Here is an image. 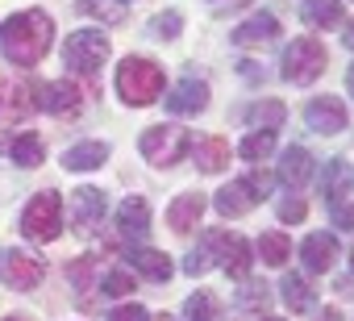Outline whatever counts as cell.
I'll use <instances>...</instances> for the list:
<instances>
[{
  "mask_svg": "<svg viewBox=\"0 0 354 321\" xmlns=\"http://www.w3.org/2000/svg\"><path fill=\"white\" fill-rule=\"evenodd\" d=\"M50 42H55V21L42 9H21V13L0 21V55H5L13 67L42 63Z\"/></svg>",
  "mask_w": 354,
  "mask_h": 321,
  "instance_id": "1",
  "label": "cell"
},
{
  "mask_svg": "<svg viewBox=\"0 0 354 321\" xmlns=\"http://www.w3.org/2000/svg\"><path fill=\"white\" fill-rule=\"evenodd\" d=\"M117 92L129 109H146L162 96V67L150 63L146 55H129L117 67Z\"/></svg>",
  "mask_w": 354,
  "mask_h": 321,
  "instance_id": "2",
  "label": "cell"
},
{
  "mask_svg": "<svg viewBox=\"0 0 354 321\" xmlns=\"http://www.w3.org/2000/svg\"><path fill=\"white\" fill-rule=\"evenodd\" d=\"M142 158L154 167H175V163H184V154L192 150V134L184 125H150L138 142Z\"/></svg>",
  "mask_w": 354,
  "mask_h": 321,
  "instance_id": "3",
  "label": "cell"
},
{
  "mask_svg": "<svg viewBox=\"0 0 354 321\" xmlns=\"http://www.w3.org/2000/svg\"><path fill=\"white\" fill-rule=\"evenodd\" d=\"M109 38L100 34V30H75L67 42H63V59H67V67L75 71V75H84V80H96L100 75V67L109 63Z\"/></svg>",
  "mask_w": 354,
  "mask_h": 321,
  "instance_id": "4",
  "label": "cell"
},
{
  "mask_svg": "<svg viewBox=\"0 0 354 321\" xmlns=\"http://www.w3.org/2000/svg\"><path fill=\"white\" fill-rule=\"evenodd\" d=\"M59 230H63V196L46 188V192H38V196L26 205V213H21V234L34 238V242H55Z\"/></svg>",
  "mask_w": 354,
  "mask_h": 321,
  "instance_id": "5",
  "label": "cell"
},
{
  "mask_svg": "<svg viewBox=\"0 0 354 321\" xmlns=\"http://www.w3.org/2000/svg\"><path fill=\"white\" fill-rule=\"evenodd\" d=\"M325 63H329V55H325V46H321L317 38H296V42H288V51H283L279 75H283L288 84H313V80L325 71Z\"/></svg>",
  "mask_w": 354,
  "mask_h": 321,
  "instance_id": "6",
  "label": "cell"
},
{
  "mask_svg": "<svg viewBox=\"0 0 354 321\" xmlns=\"http://www.w3.org/2000/svg\"><path fill=\"white\" fill-rule=\"evenodd\" d=\"M205 250H217V263L225 267V275L234 279H246L250 267H254V255H250V242L238 238V234H225V230H209L205 234Z\"/></svg>",
  "mask_w": 354,
  "mask_h": 321,
  "instance_id": "7",
  "label": "cell"
},
{
  "mask_svg": "<svg viewBox=\"0 0 354 321\" xmlns=\"http://www.w3.org/2000/svg\"><path fill=\"white\" fill-rule=\"evenodd\" d=\"M38 109V88L21 75H0V125H21Z\"/></svg>",
  "mask_w": 354,
  "mask_h": 321,
  "instance_id": "8",
  "label": "cell"
},
{
  "mask_svg": "<svg viewBox=\"0 0 354 321\" xmlns=\"http://www.w3.org/2000/svg\"><path fill=\"white\" fill-rule=\"evenodd\" d=\"M267 196V176H246V180H234V184H225L221 192H217V213H225V217H246L259 201Z\"/></svg>",
  "mask_w": 354,
  "mask_h": 321,
  "instance_id": "9",
  "label": "cell"
},
{
  "mask_svg": "<svg viewBox=\"0 0 354 321\" xmlns=\"http://www.w3.org/2000/svg\"><path fill=\"white\" fill-rule=\"evenodd\" d=\"M0 275H5V284H9V288L30 292V288H38V284H42L46 263H42L38 255H30V250H9V255H5V263H0Z\"/></svg>",
  "mask_w": 354,
  "mask_h": 321,
  "instance_id": "10",
  "label": "cell"
},
{
  "mask_svg": "<svg viewBox=\"0 0 354 321\" xmlns=\"http://www.w3.org/2000/svg\"><path fill=\"white\" fill-rule=\"evenodd\" d=\"M38 109H46L50 117H75L84 109V92L71 80H55L38 88Z\"/></svg>",
  "mask_w": 354,
  "mask_h": 321,
  "instance_id": "11",
  "label": "cell"
},
{
  "mask_svg": "<svg viewBox=\"0 0 354 321\" xmlns=\"http://www.w3.org/2000/svg\"><path fill=\"white\" fill-rule=\"evenodd\" d=\"M304 121H308V129H317V134H342L346 125H350V117H346V104L337 100V96H317V100H308V109H304Z\"/></svg>",
  "mask_w": 354,
  "mask_h": 321,
  "instance_id": "12",
  "label": "cell"
},
{
  "mask_svg": "<svg viewBox=\"0 0 354 321\" xmlns=\"http://www.w3.org/2000/svg\"><path fill=\"white\" fill-rule=\"evenodd\" d=\"M104 192L100 188H75L71 192V226H75V234H92L96 226H100V217H104Z\"/></svg>",
  "mask_w": 354,
  "mask_h": 321,
  "instance_id": "13",
  "label": "cell"
},
{
  "mask_svg": "<svg viewBox=\"0 0 354 321\" xmlns=\"http://www.w3.org/2000/svg\"><path fill=\"white\" fill-rule=\"evenodd\" d=\"M167 109H171V113H180V117H196V113H205V109H209V84L196 80V75L180 80V84H175V92L167 96Z\"/></svg>",
  "mask_w": 354,
  "mask_h": 321,
  "instance_id": "14",
  "label": "cell"
},
{
  "mask_svg": "<svg viewBox=\"0 0 354 321\" xmlns=\"http://www.w3.org/2000/svg\"><path fill=\"white\" fill-rule=\"evenodd\" d=\"M205 192H184V196H175L171 201V209H167V226L175 230V234H192L196 230V221L205 217Z\"/></svg>",
  "mask_w": 354,
  "mask_h": 321,
  "instance_id": "15",
  "label": "cell"
},
{
  "mask_svg": "<svg viewBox=\"0 0 354 321\" xmlns=\"http://www.w3.org/2000/svg\"><path fill=\"white\" fill-rule=\"evenodd\" d=\"M300 259H304V267L313 271V275H321V271H329L333 263H337V238L333 234H308L304 242H300Z\"/></svg>",
  "mask_w": 354,
  "mask_h": 321,
  "instance_id": "16",
  "label": "cell"
},
{
  "mask_svg": "<svg viewBox=\"0 0 354 321\" xmlns=\"http://www.w3.org/2000/svg\"><path fill=\"white\" fill-rule=\"evenodd\" d=\"M279 38V17L275 13H254V17H246L238 30H234V42L238 46H267V42H275Z\"/></svg>",
  "mask_w": 354,
  "mask_h": 321,
  "instance_id": "17",
  "label": "cell"
},
{
  "mask_svg": "<svg viewBox=\"0 0 354 321\" xmlns=\"http://www.w3.org/2000/svg\"><path fill=\"white\" fill-rule=\"evenodd\" d=\"M350 188H354V163H350V158H329V163H325V176H321L325 201L337 205V201L350 196Z\"/></svg>",
  "mask_w": 354,
  "mask_h": 321,
  "instance_id": "18",
  "label": "cell"
},
{
  "mask_svg": "<svg viewBox=\"0 0 354 321\" xmlns=\"http://www.w3.org/2000/svg\"><path fill=\"white\" fill-rule=\"evenodd\" d=\"M308 176H313V154H308L304 146H288L283 158H279V184L300 192V188L308 184Z\"/></svg>",
  "mask_w": 354,
  "mask_h": 321,
  "instance_id": "19",
  "label": "cell"
},
{
  "mask_svg": "<svg viewBox=\"0 0 354 321\" xmlns=\"http://www.w3.org/2000/svg\"><path fill=\"white\" fill-rule=\"evenodd\" d=\"M104 158H109V142L88 138V142H75L71 150H63V167L67 172H96V167H104Z\"/></svg>",
  "mask_w": 354,
  "mask_h": 321,
  "instance_id": "20",
  "label": "cell"
},
{
  "mask_svg": "<svg viewBox=\"0 0 354 321\" xmlns=\"http://www.w3.org/2000/svg\"><path fill=\"white\" fill-rule=\"evenodd\" d=\"M117 230H121V238H142L150 230V205H146V196H125L121 201Z\"/></svg>",
  "mask_w": 354,
  "mask_h": 321,
  "instance_id": "21",
  "label": "cell"
},
{
  "mask_svg": "<svg viewBox=\"0 0 354 321\" xmlns=\"http://www.w3.org/2000/svg\"><path fill=\"white\" fill-rule=\"evenodd\" d=\"M129 263H133V271H138L142 279H150V284H167V279L175 275L171 255H162V250H133Z\"/></svg>",
  "mask_w": 354,
  "mask_h": 321,
  "instance_id": "22",
  "label": "cell"
},
{
  "mask_svg": "<svg viewBox=\"0 0 354 321\" xmlns=\"http://www.w3.org/2000/svg\"><path fill=\"white\" fill-rule=\"evenodd\" d=\"M300 17H304V26H313V30H329V26L342 21V0H304V5H300Z\"/></svg>",
  "mask_w": 354,
  "mask_h": 321,
  "instance_id": "23",
  "label": "cell"
},
{
  "mask_svg": "<svg viewBox=\"0 0 354 321\" xmlns=\"http://www.w3.org/2000/svg\"><path fill=\"white\" fill-rule=\"evenodd\" d=\"M230 154H234V150H230L225 138H205V142H196V163H201V172H209V176L225 172Z\"/></svg>",
  "mask_w": 354,
  "mask_h": 321,
  "instance_id": "24",
  "label": "cell"
},
{
  "mask_svg": "<svg viewBox=\"0 0 354 321\" xmlns=\"http://www.w3.org/2000/svg\"><path fill=\"white\" fill-rule=\"evenodd\" d=\"M279 292H283V304H288L292 313H308V309L317 304V292H313L308 279H300V275H283Z\"/></svg>",
  "mask_w": 354,
  "mask_h": 321,
  "instance_id": "25",
  "label": "cell"
},
{
  "mask_svg": "<svg viewBox=\"0 0 354 321\" xmlns=\"http://www.w3.org/2000/svg\"><path fill=\"white\" fill-rule=\"evenodd\" d=\"M9 154H13V163H17V167H38L42 158H46V146H42L38 134H21V138L9 142Z\"/></svg>",
  "mask_w": 354,
  "mask_h": 321,
  "instance_id": "26",
  "label": "cell"
},
{
  "mask_svg": "<svg viewBox=\"0 0 354 321\" xmlns=\"http://www.w3.org/2000/svg\"><path fill=\"white\" fill-rule=\"evenodd\" d=\"M288 255H292V238H288L283 230H271V234L259 238V259H263L267 267H283Z\"/></svg>",
  "mask_w": 354,
  "mask_h": 321,
  "instance_id": "27",
  "label": "cell"
},
{
  "mask_svg": "<svg viewBox=\"0 0 354 321\" xmlns=\"http://www.w3.org/2000/svg\"><path fill=\"white\" fill-rule=\"evenodd\" d=\"M184 317L188 321H221V300L213 292H192L184 304Z\"/></svg>",
  "mask_w": 354,
  "mask_h": 321,
  "instance_id": "28",
  "label": "cell"
},
{
  "mask_svg": "<svg viewBox=\"0 0 354 321\" xmlns=\"http://www.w3.org/2000/svg\"><path fill=\"white\" fill-rule=\"evenodd\" d=\"M271 150H275V129H254V134L238 146V154L246 158V163H263Z\"/></svg>",
  "mask_w": 354,
  "mask_h": 321,
  "instance_id": "29",
  "label": "cell"
},
{
  "mask_svg": "<svg viewBox=\"0 0 354 321\" xmlns=\"http://www.w3.org/2000/svg\"><path fill=\"white\" fill-rule=\"evenodd\" d=\"M246 117H250V125H259V129H279L283 117H288V109H283L279 100H259Z\"/></svg>",
  "mask_w": 354,
  "mask_h": 321,
  "instance_id": "30",
  "label": "cell"
},
{
  "mask_svg": "<svg viewBox=\"0 0 354 321\" xmlns=\"http://www.w3.org/2000/svg\"><path fill=\"white\" fill-rule=\"evenodd\" d=\"M80 13H84V17H96V21H104V26H117V21L125 17V9H121V5H109V0H80Z\"/></svg>",
  "mask_w": 354,
  "mask_h": 321,
  "instance_id": "31",
  "label": "cell"
},
{
  "mask_svg": "<svg viewBox=\"0 0 354 321\" xmlns=\"http://www.w3.org/2000/svg\"><path fill=\"white\" fill-rule=\"evenodd\" d=\"M180 26H184V17L175 13V9H167V13H158V17L150 21L154 38H162V42H175V38H180Z\"/></svg>",
  "mask_w": 354,
  "mask_h": 321,
  "instance_id": "32",
  "label": "cell"
},
{
  "mask_svg": "<svg viewBox=\"0 0 354 321\" xmlns=\"http://www.w3.org/2000/svg\"><path fill=\"white\" fill-rule=\"evenodd\" d=\"M275 213H279V221H283V226H296V221H304V217H308V205H304L300 196H283V201L275 205Z\"/></svg>",
  "mask_w": 354,
  "mask_h": 321,
  "instance_id": "33",
  "label": "cell"
},
{
  "mask_svg": "<svg viewBox=\"0 0 354 321\" xmlns=\"http://www.w3.org/2000/svg\"><path fill=\"white\" fill-rule=\"evenodd\" d=\"M100 292H104V296H129V292H133V275L117 267V271H109V275H104Z\"/></svg>",
  "mask_w": 354,
  "mask_h": 321,
  "instance_id": "34",
  "label": "cell"
},
{
  "mask_svg": "<svg viewBox=\"0 0 354 321\" xmlns=\"http://www.w3.org/2000/svg\"><path fill=\"white\" fill-rule=\"evenodd\" d=\"M109 321H150V313H146L142 304H117V309L109 313Z\"/></svg>",
  "mask_w": 354,
  "mask_h": 321,
  "instance_id": "35",
  "label": "cell"
},
{
  "mask_svg": "<svg viewBox=\"0 0 354 321\" xmlns=\"http://www.w3.org/2000/svg\"><path fill=\"white\" fill-rule=\"evenodd\" d=\"M329 213H333V226L337 230H354V205L337 201V205H329Z\"/></svg>",
  "mask_w": 354,
  "mask_h": 321,
  "instance_id": "36",
  "label": "cell"
},
{
  "mask_svg": "<svg viewBox=\"0 0 354 321\" xmlns=\"http://www.w3.org/2000/svg\"><path fill=\"white\" fill-rule=\"evenodd\" d=\"M267 296H271V292H267V284H259V279H254V284H246L242 304H250V309H254V304H263V309H267Z\"/></svg>",
  "mask_w": 354,
  "mask_h": 321,
  "instance_id": "37",
  "label": "cell"
},
{
  "mask_svg": "<svg viewBox=\"0 0 354 321\" xmlns=\"http://www.w3.org/2000/svg\"><path fill=\"white\" fill-rule=\"evenodd\" d=\"M209 263H213V259H209V250H192V255H188V263H184V271H188V275H201V271H209Z\"/></svg>",
  "mask_w": 354,
  "mask_h": 321,
  "instance_id": "38",
  "label": "cell"
},
{
  "mask_svg": "<svg viewBox=\"0 0 354 321\" xmlns=\"http://www.w3.org/2000/svg\"><path fill=\"white\" fill-rule=\"evenodd\" d=\"M342 42H346V46H350V51H354V21H350V26H346V34H342Z\"/></svg>",
  "mask_w": 354,
  "mask_h": 321,
  "instance_id": "39",
  "label": "cell"
},
{
  "mask_svg": "<svg viewBox=\"0 0 354 321\" xmlns=\"http://www.w3.org/2000/svg\"><path fill=\"white\" fill-rule=\"evenodd\" d=\"M346 88H350V96H354V63H350V71H346Z\"/></svg>",
  "mask_w": 354,
  "mask_h": 321,
  "instance_id": "40",
  "label": "cell"
},
{
  "mask_svg": "<svg viewBox=\"0 0 354 321\" xmlns=\"http://www.w3.org/2000/svg\"><path fill=\"white\" fill-rule=\"evenodd\" d=\"M154 321H175V317H167V313H162V317H154Z\"/></svg>",
  "mask_w": 354,
  "mask_h": 321,
  "instance_id": "41",
  "label": "cell"
},
{
  "mask_svg": "<svg viewBox=\"0 0 354 321\" xmlns=\"http://www.w3.org/2000/svg\"><path fill=\"white\" fill-rule=\"evenodd\" d=\"M350 267H354V250H350Z\"/></svg>",
  "mask_w": 354,
  "mask_h": 321,
  "instance_id": "42",
  "label": "cell"
},
{
  "mask_svg": "<svg viewBox=\"0 0 354 321\" xmlns=\"http://www.w3.org/2000/svg\"><path fill=\"white\" fill-rule=\"evenodd\" d=\"M5 321H21V317H5Z\"/></svg>",
  "mask_w": 354,
  "mask_h": 321,
  "instance_id": "43",
  "label": "cell"
},
{
  "mask_svg": "<svg viewBox=\"0 0 354 321\" xmlns=\"http://www.w3.org/2000/svg\"><path fill=\"white\" fill-rule=\"evenodd\" d=\"M267 321H279V317H267Z\"/></svg>",
  "mask_w": 354,
  "mask_h": 321,
  "instance_id": "44",
  "label": "cell"
},
{
  "mask_svg": "<svg viewBox=\"0 0 354 321\" xmlns=\"http://www.w3.org/2000/svg\"><path fill=\"white\" fill-rule=\"evenodd\" d=\"M121 5H125V0H121Z\"/></svg>",
  "mask_w": 354,
  "mask_h": 321,
  "instance_id": "45",
  "label": "cell"
}]
</instances>
